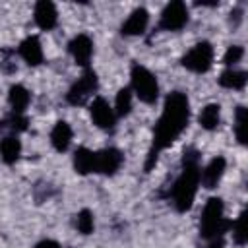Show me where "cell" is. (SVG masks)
<instances>
[{"mask_svg":"<svg viewBox=\"0 0 248 248\" xmlns=\"http://www.w3.org/2000/svg\"><path fill=\"white\" fill-rule=\"evenodd\" d=\"M188 118H190V101H188L186 93L172 91L165 99L163 112H161V116L155 124L153 143H151V149H149V155H147L145 170H151L159 153L163 149H167L182 134V130L188 126Z\"/></svg>","mask_w":248,"mask_h":248,"instance_id":"1","label":"cell"},{"mask_svg":"<svg viewBox=\"0 0 248 248\" xmlns=\"http://www.w3.org/2000/svg\"><path fill=\"white\" fill-rule=\"evenodd\" d=\"M29 101H31V93L23 87V85H12L10 87V93H8V103L12 107V110L16 114H23V110L29 107Z\"/></svg>","mask_w":248,"mask_h":248,"instance_id":"17","label":"cell"},{"mask_svg":"<svg viewBox=\"0 0 248 248\" xmlns=\"http://www.w3.org/2000/svg\"><path fill=\"white\" fill-rule=\"evenodd\" d=\"M132 99H134V93L130 87H122L118 93H116V99H114V114L116 116H126L130 114L132 110Z\"/></svg>","mask_w":248,"mask_h":248,"instance_id":"21","label":"cell"},{"mask_svg":"<svg viewBox=\"0 0 248 248\" xmlns=\"http://www.w3.org/2000/svg\"><path fill=\"white\" fill-rule=\"evenodd\" d=\"M33 16H35V23H37L41 29H45V31L52 29V27L56 25V21H58L56 6H54L52 2H48V0H39V2L35 4Z\"/></svg>","mask_w":248,"mask_h":248,"instance_id":"12","label":"cell"},{"mask_svg":"<svg viewBox=\"0 0 248 248\" xmlns=\"http://www.w3.org/2000/svg\"><path fill=\"white\" fill-rule=\"evenodd\" d=\"M2 124H8V128H10L12 132H23V130L27 128V118H25L23 114L12 112V116H8Z\"/></svg>","mask_w":248,"mask_h":248,"instance_id":"26","label":"cell"},{"mask_svg":"<svg viewBox=\"0 0 248 248\" xmlns=\"http://www.w3.org/2000/svg\"><path fill=\"white\" fill-rule=\"evenodd\" d=\"M50 143H52V147H54L56 151H60V153L70 147V143H72V128H70L68 122L58 120V122L54 124V128L50 130Z\"/></svg>","mask_w":248,"mask_h":248,"instance_id":"16","label":"cell"},{"mask_svg":"<svg viewBox=\"0 0 248 248\" xmlns=\"http://www.w3.org/2000/svg\"><path fill=\"white\" fill-rule=\"evenodd\" d=\"M200 155L196 149H186L182 157V172L172 186V203L178 211H188L200 188Z\"/></svg>","mask_w":248,"mask_h":248,"instance_id":"2","label":"cell"},{"mask_svg":"<svg viewBox=\"0 0 248 248\" xmlns=\"http://www.w3.org/2000/svg\"><path fill=\"white\" fill-rule=\"evenodd\" d=\"M74 169L79 174H89L97 170V153L87 147H78L74 153Z\"/></svg>","mask_w":248,"mask_h":248,"instance_id":"15","label":"cell"},{"mask_svg":"<svg viewBox=\"0 0 248 248\" xmlns=\"http://www.w3.org/2000/svg\"><path fill=\"white\" fill-rule=\"evenodd\" d=\"M188 23V8L184 2H170L161 14L159 27L165 31H178Z\"/></svg>","mask_w":248,"mask_h":248,"instance_id":"7","label":"cell"},{"mask_svg":"<svg viewBox=\"0 0 248 248\" xmlns=\"http://www.w3.org/2000/svg\"><path fill=\"white\" fill-rule=\"evenodd\" d=\"M124 161V155L114 149V147H105L101 151H97V170L95 172H101V174H114L120 165Z\"/></svg>","mask_w":248,"mask_h":248,"instance_id":"11","label":"cell"},{"mask_svg":"<svg viewBox=\"0 0 248 248\" xmlns=\"http://www.w3.org/2000/svg\"><path fill=\"white\" fill-rule=\"evenodd\" d=\"M246 72L234 70V68H227L221 76H219V85L225 89H242L246 85Z\"/></svg>","mask_w":248,"mask_h":248,"instance_id":"19","label":"cell"},{"mask_svg":"<svg viewBox=\"0 0 248 248\" xmlns=\"http://www.w3.org/2000/svg\"><path fill=\"white\" fill-rule=\"evenodd\" d=\"M130 78H132V93L141 101V103H155L157 97H159V83H157V78L145 68V66H140V64H134L132 66V72H130Z\"/></svg>","mask_w":248,"mask_h":248,"instance_id":"4","label":"cell"},{"mask_svg":"<svg viewBox=\"0 0 248 248\" xmlns=\"http://www.w3.org/2000/svg\"><path fill=\"white\" fill-rule=\"evenodd\" d=\"M213 46L207 43V41H202L198 45H194L184 56H182V66L190 72H196V74H203L211 68L213 64Z\"/></svg>","mask_w":248,"mask_h":248,"instance_id":"5","label":"cell"},{"mask_svg":"<svg viewBox=\"0 0 248 248\" xmlns=\"http://www.w3.org/2000/svg\"><path fill=\"white\" fill-rule=\"evenodd\" d=\"M89 114H91V120L95 126L103 128V130H110L114 128V122H116V114H114V108L103 99V97H95L89 105Z\"/></svg>","mask_w":248,"mask_h":248,"instance_id":"8","label":"cell"},{"mask_svg":"<svg viewBox=\"0 0 248 248\" xmlns=\"http://www.w3.org/2000/svg\"><path fill=\"white\" fill-rule=\"evenodd\" d=\"M246 128H248L246 107H236V112H234V134H236L238 143H246Z\"/></svg>","mask_w":248,"mask_h":248,"instance_id":"22","label":"cell"},{"mask_svg":"<svg viewBox=\"0 0 248 248\" xmlns=\"http://www.w3.org/2000/svg\"><path fill=\"white\" fill-rule=\"evenodd\" d=\"M207 248H223V236H221V238H213V240H209Z\"/></svg>","mask_w":248,"mask_h":248,"instance_id":"28","label":"cell"},{"mask_svg":"<svg viewBox=\"0 0 248 248\" xmlns=\"http://www.w3.org/2000/svg\"><path fill=\"white\" fill-rule=\"evenodd\" d=\"M68 48H70V54L76 60V64L87 68V64L91 62V56H93V41L87 35L81 33V35H76L70 41Z\"/></svg>","mask_w":248,"mask_h":248,"instance_id":"10","label":"cell"},{"mask_svg":"<svg viewBox=\"0 0 248 248\" xmlns=\"http://www.w3.org/2000/svg\"><path fill=\"white\" fill-rule=\"evenodd\" d=\"M231 229V221L225 219V205L221 198H209L203 205L200 219V234L205 240L221 238Z\"/></svg>","mask_w":248,"mask_h":248,"instance_id":"3","label":"cell"},{"mask_svg":"<svg viewBox=\"0 0 248 248\" xmlns=\"http://www.w3.org/2000/svg\"><path fill=\"white\" fill-rule=\"evenodd\" d=\"M97 74L93 72V70H89V68H85V72L78 78V81L68 89V93H66V99H68V103L70 105H83V103H87V99L89 97H93V93L97 91Z\"/></svg>","mask_w":248,"mask_h":248,"instance_id":"6","label":"cell"},{"mask_svg":"<svg viewBox=\"0 0 248 248\" xmlns=\"http://www.w3.org/2000/svg\"><path fill=\"white\" fill-rule=\"evenodd\" d=\"M225 169H227L225 157H213V159L200 170V184H202L203 188H207V190L215 188V186L221 182V178H223V174H225Z\"/></svg>","mask_w":248,"mask_h":248,"instance_id":"9","label":"cell"},{"mask_svg":"<svg viewBox=\"0 0 248 248\" xmlns=\"http://www.w3.org/2000/svg\"><path fill=\"white\" fill-rule=\"evenodd\" d=\"M147 23H149V14L145 8H136L128 19L124 21L122 25V35H128V37H134V35H141L145 29H147Z\"/></svg>","mask_w":248,"mask_h":248,"instance_id":"13","label":"cell"},{"mask_svg":"<svg viewBox=\"0 0 248 248\" xmlns=\"http://www.w3.org/2000/svg\"><path fill=\"white\" fill-rule=\"evenodd\" d=\"M231 231H232V240L238 246H244L248 240V229H246V211H242L234 223H231Z\"/></svg>","mask_w":248,"mask_h":248,"instance_id":"23","label":"cell"},{"mask_svg":"<svg viewBox=\"0 0 248 248\" xmlns=\"http://www.w3.org/2000/svg\"><path fill=\"white\" fill-rule=\"evenodd\" d=\"M242 56H244V48H242L240 45H232V46L227 48V52H225V56H223V62H225L229 68H232V64L240 62Z\"/></svg>","mask_w":248,"mask_h":248,"instance_id":"25","label":"cell"},{"mask_svg":"<svg viewBox=\"0 0 248 248\" xmlns=\"http://www.w3.org/2000/svg\"><path fill=\"white\" fill-rule=\"evenodd\" d=\"M19 56H21L29 66H39V64L43 62V46H41L39 37L31 35V37L23 39L21 45H19Z\"/></svg>","mask_w":248,"mask_h":248,"instance_id":"14","label":"cell"},{"mask_svg":"<svg viewBox=\"0 0 248 248\" xmlns=\"http://www.w3.org/2000/svg\"><path fill=\"white\" fill-rule=\"evenodd\" d=\"M198 120H200V126H202L203 130H215V128L219 126V122H221V107L215 105V103L205 105V107L202 108Z\"/></svg>","mask_w":248,"mask_h":248,"instance_id":"20","label":"cell"},{"mask_svg":"<svg viewBox=\"0 0 248 248\" xmlns=\"http://www.w3.org/2000/svg\"><path fill=\"white\" fill-rule=\"evenodd\" d=\"M21 155V141L16 136H6L0 140V157L4 163L12 165L19 159Z\"/></svg>","mask_w":248,"mask_h":248,"instance_id":"18","label":"cell"},{"mask_svg":"<svg viewBox=\"0 0 248 248\" xmlns=\"http://www.w3.org/2000/svg\"><path fill=\"white\" fill-rule=\"evenodd\" d=\"M76 227L81 234H91L93 232V227H95V221H93V213L89 209H81L78 215H76Z\"/></svg>","mask_w":248,"mask_h":248,"instance_id":"24","label":"cell"},{"mask_svg":"<svg viewBox=\"0 0 248 248\" xmlns=\"http://www.w3.org/2000/svg\"><path fill=\"white\" fill-rule=\"evenodd\" d=\"M35 248H60V244L54 240H41L39 244H35Z\"/></svg>","mask_w":248,"mask_h":248,"instance_id":"27","label":"cell"}]
</instances>
